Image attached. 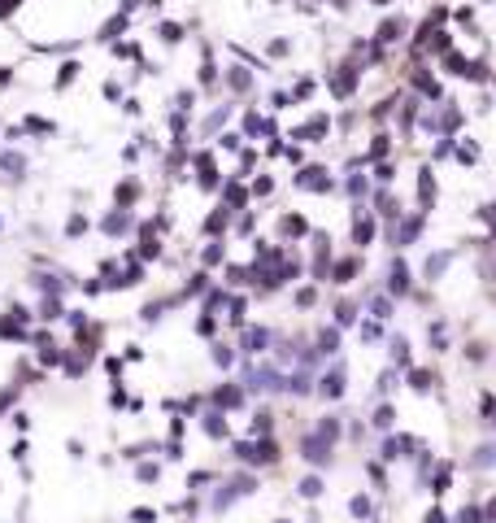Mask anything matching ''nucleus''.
Wrapping results in <instances>:
<instances>
[{
  "label": "nucleus",
  "mask_w": 496,
  "mask_h": 523,
  "mask_svg": "<svg viewBox=\"0 0 496 523\" xmlns=\"http://www.w3.org/2000/svg\"><path fill=\"white\" fill-rule=\"evenodd\" d=\"M157 519V510H148V506H135L131 510V523H152Z\"/></svg>",
  "instance_id": "de8ad7c7"
},
{
  "label": "nucleus",
  "mask_w": 496,
  "mask_h": 523,
  "mask_svg": "<svg viewBox=\"0 0 496 523\" xmlns=\"http://www.w3.org/2000/svg\"><path fill=\"white\" fill-rule=\"evenodd\" d=\"M214 362H218V366H231V362H235L231 344H214Z\"/></svg>",
  "instance_id": "a19ab883"
},
{
  "label": "nucleus",
  "mask_w": 496,
  "mask_h": 523,
  "mask_svg": "<svg viewBox=\"0 0 496 523\" xmlns=\"http://www.w3.org/2000/svg\"><path fill=\"white\" fill-rule=\"evenodd\" d=\"M444 266H449V253L431 258V262H427V275H431V279H435V275H444Z\"/></svg>",
  "instance_id": "37998d69"
},
{
  "label": "nucleus",
  "mask_w": 496,
  "mask_h": 523,
  "mask_svg": "<svg viewBox=\"0 0 496 523\" xmlns=\"http://www.w3.org/2000/svg\"><path fill=\"white\" fill-rule=\"evenodd\" d=\"M226 79H231V88H235V92H248V83H253V79H248V74H244V70H231V74H226Z\"/></svg>",
  "instance_id": "ea45409f"
},
{
  "label": "nucleus",
  "mask_w": 496,
  "mask_h": 523,
  "mask_svg": "<svg viewBox=\"0 0 496 523\" xmlns=\"http://www.w3.org/2000/svg\"><path fill=\"white\" fill-rule=\"evenodd\" d=\"M231 450H235V458H240V462H253V467L279 462V445H274L270 436H266V440H235Z\"/></svg>",
  "instance_id": "f257e3e1"
},
{
  "label": "nucleus",
  "mask_w": 496,
  "mask_h": 523,
  "mask_svg": "<svg viewBox=\"0 0 496 523\" xmlns=\"http://www.w3.org/2000/svg\"><path fill=\"white\" fill-rule=\"evenodd\" d=\"M0 227H5V218H0Z\"/></svg>",
  "instance_id": "774afa93"
},
{
  "label": "nucleus",
  "mask_w": 496,
  "mask_h": 523,
  "mask_svg": "<svg viewBox=\"0 0 496 523\" xmlns=\"http://www.w3.org/2000/svg\"><path fill=\"white\" fill-rule=\"evenodd\" d=\"M466 358H470V362H483V358H488V349H483V344H470V349H466Z\"/></svg>",
  "instance_id": "4d7b16f0"
},
{
  "label": "nucleus",
  "mask_w": 496,
  "mask_h": 523,
  "mask_svg": "<svg viewBox=\"0 0 496 523\" xmlns=\"http://www.w3.org/2000/svg\"><path fill=\"white\" fill-rule=\"evenodd\" d=\"M226 222H231V210H226V205H222V210H214V214L205 218V236H218V232L226 227Z\"/></svg>",
  "instance_id": "f3484780"
},
{
  "label": "nucleus",
  "mask_w": 496,
  "mask_h": 523,
  "mask_svg": "<svg viewBox=\"0 0 496 523\" xmlns=\"http://www.w3.org/2000/svg\"><path fill=\"white\" fill-rule=\"evenodd\" d=\"M392 362H397V366H409V344H405V340L392 344Z\"/></svg>",
  "instance_id": "4c0bfd02"
},
{
  "label": "nucleus",
  "mask_w": 496,
  "mask_h": 523,
  "mask_svg": "<svg viewBox=\"0 0 496 523\" xmlns=\"http://www.w3.org/2000/svg\"><path fill=\"white\" fill-rule=\"evenodd\" d=\"M205 284H209V275H192V284H188V296H192V292H205Z\"/></svg>",
  "instance_id": "bf43d9fd"
},
{
  "label": "nucleus",
  "mask_w": 496,
  "mask_h": 523,
  "mask_svg": "<svg viewBox=\"0 0 496 523\" xmlns=\"http://www.w3.org/2000/svg\"><path fill=\"white\" fill-rule=\"evenodd\" d=\"M100 232H104V236H122V232H131V214H126V210H114L109 218H100Z\"/></svg>",
  "instance_id": "1a4fd4ad"
},
{
  "label": "nucleus",
  "mask_w": 496,
  "mask_h": 523,
  "mask_svg": "<svg viewBox=\"0 0 496 523\" xmlns=\"http://www.w3.org/2000/svg\"><path fill=\"white\" fill-rule=\"evenodd\" d=\"M162 40L166 44H179L183 40V27H179V22H162Z\"/></svg>",
  "instance_id": "c9c22d12"
},
{
  "label": "nucleus",
  "mask_w": 496,
  "mask_h": 523,
  "mask_svg": "<svg viewBox=\"0 0 496 523\" xmlns=\"http://www.w3.org/2000/svg\"><path fill=\"white\" fill-rule=\"evenodd\" d=\"M214 406H218V410H235V406H244V392L235 388V384H222V388L214 392Z\"/></svg>",
  "instance_id": "9d476101"
},
{
  "label": "nucleus",
  "mask_w": 496,
  "mask_h": 523,
  "mask_svg": "<svg viewBox=\"0 0 496 523\" xmlns=\"http://www.w3.org/2000/svg\"><path fill=\"white\" fill-rule=\"evenodd\" d=\"M40 310H44V314H40L44 323H52V318H61V301H57V296H48V301H44Z\"/></svg>",
  "instance_id": "2f4dec72"
},
{
  "label": "nucleus",
  "mask_w": 496,
  "mask_h": 523,
  "mask_svg": "<svg viewBox=\"0 0 496 523\" xmlns=\"http://www.w3.org/2000/svg\"><path fill=\"white\" fill-rule=\"evenodd\" d=\"M353 240H357V244H370V240H375V218L357 214V222H353Z\"/></svg>",
  "instance_id": "4468645a"
},
{
  "label": "nucleus",
  "mask_w": 496,
  "mask_h": 523,
  "mask_svg": "<svg viewBox=\"0 0 496 523\" xmlns=\"http://www.w3.org/2000/svg\"><path fill=\"white\" fill-rule=\"evenodd\" d=\"M114 196H118V210H126V205L140 196V184H135V179H126V184H118V192H114Z\"/></svg>",
  "instance_id": "6ab92c4d"
},
{
  "label": "nucleus",
  "mask_w": 496,
  "mask_h": 523,
  "mask_svg": "<svg viewBox=\"0 0 496 523\" xmlns=\"http://www.w3.org/2000/svg\"><path fill=\"white\" fill-rule=\"evenodd\" d=\"M296 179V188H309V192H331L335 184H331V174L322 170V166H305L301 174H292Z\"/></svg>",
  "instance_id": "f03ea898"
},
{
  "label": "nucleus",
  "mask_w": 496,
  "mask_h": 523,
  "mask_svg": "<svg viewBox=\"0 0 496 523\" xmlns=\"http://www.w3.org/2000/svg\"><path fill=\"white\" fill-rule=\"evenodd\" d=\"M200 258H205V266H218V262H222V244H218V240H214V244H205V253H200Z\"/></svg>",
  "instance_id": "e433bc0d"
},
{
  "label": "nucleus",
  "mask_w": 496,
  "mask_h": 523,
  "mask_svg": "<svg viewBox=\"0 0 496 523\" xmlns=\"http://www.w3.org/2000/svg\"><path fill=\"white\" fill-rule=\"evenodd\" d=\"M423 523H449V515H444V510H440V506H431V510H427V519H423Z\"/></svg>",
  "instance_id": "13d9d810"
},
{
  "label": "nucleus",
  "mask_w": 496,
  "mask_h": 523,
  "mask_svg": "<svg viewBox=\"0 0 496 523\" xmlns=\"http://www.w3.org/2000/svg\"><path fill=\"white\" fill-rule=\"evenodd\" d=\"M483 515H488V519H496V502H488V510H483Z\"/></svg>",
  "instance_id": "69168bd1"
},
{
  "label": "nucleus",
  "mask_w": 496,
  "mask_h": 523,
  "mask_svg": "<svg viewBox=\"0 0 496 523\" xmlns=\"http://www.w3.org/2000/svg\"><path fill=\"white\" fill-rule=\"evenodd\" d=\"M22 131H35V136H52V131H57V127H52V122H48V118H35V114H31V118H26V122H22Z\"/></svg>",
  "instance_id": "b1692460"
},
{
  "label": "nucleus",
  "mask_w": 496,
  "mask_h": 523,
  "mask_svg": "<svg viewBox=\"0 0 496 523\" xmlns=\"http://www.w3.org/2000/svg\"><path fill=\"white\" fill-rule=\"evenodd\" d=\"M301 450H305V458H309L313 467H322V462L331 458V445H327L322 436H305V445H301Z\"/></svg>",
  "instance_id": "423d86ee"
},
{
  "label": "nucleus",
  "mask_w": 496,
  "mask_h": 523,
  "mask_svg": "<svg viewBox=\"0 0 496 523\" xmlns=\"http://www.w3.org/2000/svg\"><path fill=\"white\" fill-rule=\"evenodd\" d=\"M200 428H205V436H214V440H226L231 432H226V414L222 410H209L205 419H200Z\"/></svg>",
  "instance_id": "6e6552de"
},
{
  "label": "nucleus",
  "mask_w": 496,
  "mask_h": 523,
  "mask_svg": "<svg viewBox=\"0 0 496 523\" xmlns=\"http://www.w3.org/2000/svg\"><path fill=\"white\" fill-rule=\"evenodd\" d=\"M413 83L423 88V96H431V101H440V83H435V79H427V74H418Z\"/></svg>",
  "instance_id": "7c9ffc66"
},
{
  "label": "nucleus",
  "mask_w": 496,
  "mask_h": 523,
  "mask_svg": "<svg viewBox=\"0 0 496 523\" xmlns=\"http://www.w3.org/2000/svg\"><path fill=\"white\" fill-rule=\"evenodd\" d=\"M327 88H331V96H349V92L357 88V70H353V66H339L331 79H327Z\"/></svg>",
  "instance_id": "20e7f679"
},
{
  "label": "nucleus",
  "mask_w": 496,
  "mask_h": 523,
  "mask_svg": "<svg viewBox=\"0 0 496 523\" xmlns=\"http://www.w3.org/2000/svg\"><path fill=\"white\" fill-rule=\"evenodd\" d=\"M305 232H309V222H305L301 214H287V218H283V236H305Z\"/></svg>",
  "instance_id": "393cba45"
},
{
  "label": "nucleus",
  "mask_w": 496,
  "mask_h": 523,
  "mask_svg": "<svg viewBox=\"0 0 496 523\" xmlns=\"http://www.w3.org/2000/svg\"><path fill=\"white\" fill-rule=\"evenodd\" d=\"M313 296H318L313 288H301V292H296V301H301V306H313Z\"/></svg>",
  "instance_id": "680f3d73"
},
{
  "label": "nucleus",
  "mask_w": 496,
  "mask_h": 523,
  "mask_svg": "<svg viewBox=\"0 0 496 523\" xmlns=\"http://www.w3.org/2000/svg\"><path fill=\"white\" fill-rule=\"evenodd\" d=\"M457 523H483V510H479V506H466V510L457 515Z\"/></svg>",
  "instance_id": "a18cd8bd"
},
{
  "label": "nucleus",
  "mask_w": 496,
  "mask_h": 523,
  "mask_svg": "<svg viewBox=\"0 0 496 523\" xmlns=\"http://www.w3.org/2000/svg\"><path fill=\"white\" fill-rule=\"evenodd\" d=\"M435 384H440V380L431 375V371H409V388H413V392H431Z\"/></svg>",
  "instance_id": "a211bd4d"
},
{
  "label": "nucleus",
  "mask_w": 496,
  "mask_h": 523,
  "mask_svg": "<svg viewBox=\"0 0 496 523\" xmlns=\"http://www.w3.org/2000/svg\"><path fill=\"white\" fill-rule=\"evenodd\" d=\"M74 79H78V61H66L61 74H57V88H66V83H74Z\"/></svg>",
  "instance_id": "72a5a7b5"
},
{
  "label": "nucleus",
  "mask_w": 496,
  "mask_h": 523,
  "mask_svg": "<svg viewBox=\"0 0 496 523\" xmlns=\"http://www.w3.org/2000/svg\"><path fill=\"white\" fill-rule=\"evenodd\" d=\"M118 31H126V13H118V18L109 22V27L100 31V40H118Z\"/></svg>",
  "instance_id": "473e14b6"
},
{
  "label": "nucleus",
  "mask_w": 496,
  "mask_h": 523,
  "mask_svg": "<svg viewBox=\"0 0 496 523\" xmlns=\"http://www.w3.org/2000/svg\"><path fill=\"white\" fill-rule=\"evenodd\" d=\"M413 450H418V440H413V436H392V440L383 445V458H387V462H397V458H409Z\"/></svg>",
  "instance_id": "39448f33"
},
{
  "label": "nucleus",
  "mask_w": 496,
  "mask_h": 523,
  "mask_svg": "<svg viewBox=\"0 0 496 523\" xmlns=\"http://www.w3.org/2000/svg\"><path fill=\"white\" fill-rule=\"evenodd\" d=\"M266 344H270V332H261V327H248L244 332V349H248V354H261Z\"/></svg>",
  "instance_id": "2eb2a0df"
},
{
  "label": "nucleus",
  "mask_w": 496,
  "mask_h": 523,
  "mask_svg": "<svg viewBox=\"0 0 496 523\" xmlns=\"http://www.w3.org/2000/svg\"><path fill=\"white\" fill-rule=\"evenodd\" d=\"M353 275H357V258H344V262L331 266V279H335V284H349Z\"/></svg>",
  "instance_id": "dca6fc26"
},
{
  "label": "nucleus",
  "mask_w": 496,
  "mask_h": 523,
  "mask_svg": "<svg viewBox=\"0 0 496 523\" xmlns=\"http://www.w3.org/2000/svg\"><path fill=\"white\" fill-rule=\"evenodd\" d=\"M449 488H453V467H449V462H444V467H440V476L431 480V493L440 497V493H449Z\"/></svg>",
  "instance_id": "412c9836"
},
{
  "label": "nucleus",
  "mask_w": 496,
  "mask_h": 523,
  "mask_svg": "<svg viewBox=\"0 0 496 523\" xmlns=\"http://www.w3.org/2000/svg\"><path fill=\"white\" fill-rule=\"evenodd\" d=\"M379 157H387V136H375V144H370V153H365L361 162H379Z\"/></svg>",
  "instance_id": "c85d7f7f"
},
{
  "label": "nucleus",
  "mask_w": 496,
  "mask_h": 523,
  "mask_svg": "<svg viewBox=\"0 0 496 523\" xmlns=\"http://www.w3.org/2000/svg\"><path fill=\"white\" fill-rule=\"evenodd\" d=\"M318 344H322V354H331V349L339 344V336H335V332H322V336H318Z\"/></svg>",
  "instance_id": "5fc2aeb1"
},
{
  "label": "nucleus",
  "mask_w": 496,
  "mask_h": 523,
  "mask_svg": "<svg viewBox=\"0 0 496 523\" xmlns=\"http://www.w3.org/2000/svg\"><path fill=\"white\" fill-rule=\"evenodd\" d=\"M387 288L401 292V296L409 292V266H405V262H392V279H387Z\"/></svg>",
  "instance_id": "ddd939ff"
},
{
  "label": "nucleus",
  "mask_w": 496,
  "mask_h": 523,
  "mask_svg": "<svg viewBox=\"0 0 496 523\" xmlns=\"http://www.w3.org/2000/svg\"><path fill=\"white\" fill-rule=\"evenodd\" d=\"M296 493H301V497H309V502H313V497H322V480H318V476H305V480L296 484Z\"/></svg>",
  "instance_id": "5701e85b"
},
{
  "label": "nucleus",
  "mask_w": 496,
  "mask_h": 523,
  "mask_svg": "<svg viewBox=\"0 0 496 523\" xmlns=\"http://www.w3.org/2000/svg\"><path fill=\"white\" fill-rule=\"evenodd\" d=\"M205 484H214V471H192L188 476V488H205Z\"/></svg>",
  "instance_id": "58836bf2"
},
{
  "label": "nucleus",
  "mask_w": 496,
  "mask_h": 523,
  "mask_svg": "<svg viewBox=\"0 0 496 523\" xmlns=\"http://www.w3.org/2000/svg\"><path fill=\"white\" fill-rule=\"evenodd\" d=\"M87 232V218L83 214H70V222H66V236H83Z\"/></svg>",
  "instance_id": "f704fd0d"
},
{
  "label": "nucleus",
  "mask_w": 496,
  "mask_h": 523,
  "mask_svg": "<svg viewBox=\"0 0 496 523\" xmlns=\"http://www.w3.org/2000/svg\"><path fill=\"white\" fill-rule=\"evenodd\" d=\"M279 523H292V519H279Z\"/></svg>",
  "instance_id": "338daca9"
},
{
  "label": "nucleus",
  "mask_w": 496,
  "mask_h": 523,
  "mask_svg": "<svg viewBox=\"0 0 496 523\" xmlns=\"http://www.w3.org/2000/svg\"><path fill=\"white\" fill-rule=\"evenodd\" d=\"M162 454H166L170 462H179V458H183V445H179V440H170V445H162Z\"/></svg>",
  "instance_id": "8fccbe9b"
},
{
  "label": "nucleus",
  "mask_w": 496,
  "mask_h": 523,
  "mask_svg": "<svg viewBox=\"0 0 496 523\" xmlns=\"http://www.w3.org/2000/svg\"><path fill=\"white\" fill-rule=\"evenodd\" d=\"M162 310H166L162 301H152V306H144V323H157V318H162Z\"/></svg>",
  "instance_id": "3c124183"
},
{
  "label": "nucleus",
  "mask_w": 496,
  "mask_h": 523,
  "mask_svg": "<svg viewBox=\"0 0 496 523\" xmlns=\"http://www.w3.org/2000/svg\"><path fill=\"white\" fill-rule=\"evenodd\" d=\"M13 83V70H5V66H0V88H9Z\"/></svg>",
  "instance_id": "0e129e2a"
},
{
  "label": "nucleus",
  "mask_w": 496,
  "mask_h": 523,
  "mask_svg": "<svg viewBox=\"0 0 496 523\" xmlns=\"http://www.w3.org/2000/svg\"><path fill=\"white\" fill-rule=\"evenodd\" d=\"M135 476H140L144 484H152L157 476H162V467H157V462H140V467H135Z\"/></svg>",
  "instance_id": "c756f323"
},
{
  "label": "nucleus",
  "mask_w": 496,
  "mask_h": 523,
  "mask_svg": "<svg viewBox=\"0 0 496 523\" xmlns=\"http://www.w3.org/2000/svg\"><path fill=\"white\" fill-rule=\"evenodd\" d=\"M322 131H327V118H313L309 127H301V131H296V140H313V136H322Z\"/></svg>",
  "instance_id": "cd10ccee"
},
{
  "label": "nucleus",
  "mask_w": 496,
  "mask_h": 523,
  "mask_svg": "<svg viewBox=\"0 0 496 523\" xmlns=\"http://www.w3.org/2000/svg\"><path fill=\"white\" fill-rule=\"evenodd\" d=\"M13 397H18V384H13V388H5V392H0V414H5V410L13 406Z\"/></svg>",
  "instance_id": "864d4df0"
},
{
  "label": "nucleus",
  "mask_w": 496,
  "mask_h": 523,
  "mask_svg": "<svg viewBox=\"0 0 496 523\" xmlns=\"http://www.w3.org/2000/svg\"><path fill=\"white\" fill-rule=\"evenodd\" d=\"M270 428H274V414H270V410H257V414H253V432H257V436H270Z\"/></svg>",
  "instance_id": "a878e982"
},
{
  "label": "nucleus",
  "mask_w": 496,
  "mask_h": 523,
  "mask_svg": "<svg viewBox=\"0 0 496 523\" xmlns=\"http://www.w3.org/2000/svg\"><path fill=\"white\" fill-rule=\"evenodd\" d=\"M344 392V371H331V375H322V397H339Z\"/></svg>",
  "instance_id": "aec40b11"
},
{
  "label": "nucleus",
  "mask_w": 496,
  "mask_h": 523,
  "mask_svg": "<svg viewBox=\"0 0 496 523\" xmlns=\"http://www.w3.org/2000/svg\"><path fill=\"white\" fill-rule=\"evenodd\" d=\"M401 31H405V22H397V18H387L383 27H379V40L383 44H392V40H401Z\"/></svg>",
  "instance_id": "bb28decb"
},
{
  "label": "nucleus",
  "mask_w": 496,
  "mask_h": 523,
  "mask_svg": "<svg viewBox=\"0 0 496 523\" xmlns=\"http://www.w3.org/2000/svg\"><path fill=\"white\" fill-rule=\"evenodd\" d=\"M0 170H5V179H9V184H22V174H26V157H22V153H0Z\"/></svg>",
  "instance_id": "0eeeda50"
},
{
  "label": "nucleus",
  "mask_w": 496,
  "mask_h": 523,
  "mask_svg": "<svg viewBox=\"0 0 496 523\" xmlns=\"http://www.w3.org/2000/svg\"><path fill=\"white\" fill-rule=\"evenodd\" d=\"M418 201H423V205L435 201V174H431V166L418 170Z\"/></svg>",
  "instance_id": "f8f14e48"
},
{
  "label": "nucleus",
  "mask_w": 496,
  "mask_h": 523,
  "mask_svg": "<svg viewBox=\"0 0 496 523\" xmlns=\"http://www.w3.org/2000/svg\"><path fill=\"white\" fill-rule=\"evenodd\" d=\"M309 92H313V83H309V79H301V83H296V101H305Z\"/></svg>",
  "instance_id": "e2e57ef3"
},
{
  "label": "nucleus",
  "mask_w": 496,
  "mask_h": 523,
  "mask_svg": "<svg viewBox=\"0 0 496 523\" xmlns=\"http://www.w3.org/2000/svg\"><path fill=\"white\" fill-rule=\"evenodd\" d=\"M196 184L205 192L218 188V166H214V153H196Z\"/></svg>",
  "instance_id": "7ed1b4c3"
},
{
  "label": "nucleus",
  "mask_w": 496,
  "mask_h": 523,
  "mask_svg": "<svg viewBox=\"0 0 496 523\" xmlns=\"http://www.w3.org/2000/svg\"><path fill=\"white\" fill-rule=\"evenodd\" d=\"M457 157H461L466 166H470V162H479V144H461V148H457Z\"/></svg>",
  "instance_id": "49530a36"
},
{
  "label": "nucleus",
  "mask_w": 496,
  "mask_h": 523,
  "mask_svg": "<svg viewBox=\"0 0 496 523\" xmlns=\"http://www.w3.org/2000/svg\"><path fill=\"white\" fill-rule=\"evenodd\" d=\"M222 205H226V210H244V205H248V188H244V184H226V188H222Z\"/></svg>",
  "instance_id": "9b49d317"
},
{
  "label": "nucleus",
  "mask_w": 496,
  "mask_h": 523,
  "mask_svg": "<svg viewBox=\"0 0 496 523\" xmlns=\"http://www.w3.org/2000/svg\"><path fill=\"white\" fill-rule=\"evenodd\" d=\"M270 188H274V184H270V179H266V174H261V179H257V184H253V196H270Z\"/></svg>",
  "instance_id": "6e6d98bb"
},
{
  "label": "nucleus",
  "mask_w": 496,
  "mask_h": 523,
  "mask_svg": "<svg viewBox=\"0 0 496 523\" xmlns=\"http://www.w3.org/2000/svg\"><path fill=\"white\" fill-rule=\"evenodd\" d=\"M349 510H353V519H370V515H375V506H370V497H365V493H357V497H353Z\"/></svg>",
  "instance_id": "4be33fe9"
},
{
  "label": "nucleus",
  "mask_w": 496,
  "mask_h": 523,
  "mask_svg": "<svg viewBox=\"0 0 496 523\" xmlns=\"http://www.w3.org/2000/svg\"><path fill=\"white\" fill-rule=\"evenodd\" d=\"M392 419H397V414H392V406H379V414H375V428H392Z\"/></svg>",
  "instance_id": "09e8293b"
},
{
  "label": "nucleus",
  "mask_w": 496,
  "mask_h": 523,
  "mask_svg": "<svg viewBox=\"0 0 496 523\" xmlns=\"http://www.w3.org/2000/svg\"><path fill=\"white\" fill-rule=\"evenodd\" d=\"M218 79V70H214V61H205V70H200V83H214Z\"/></svg>",
  "instance_id": "052dcab7"
},
{
  "label": "nucleus",
  "mask_w": 496,
  "mask_h": 523,
  "mask_svg": "<svg viewBox=\"0 0 496 523\" xmlns=\"http://www.w3.org/2000/svg\"><path fill=\"white\" fill-rule=\"evenodd\" d=\"M214 327H218L214 314H200V318H196V332H200V336H214Z\"/></svg>",
  "instance_id": "c03bdc74"
},
{
  "label": "nucleus",
  "mask_w": 496,
  "mask_h": 523,
  "mask_svg": "<svg viewBox=\"0 0 496 523\" xmlns=\"http://www.w3.org/2000/svg\"><path fill=\"white\" fill-rule=\"evenodd\" d=\"M449 48H453V40H449V35L431 31V53H449Z\"/></svg>",
  "instance_id": "79ce46f5"
},
{
  "label": "nucleus",
  "mask_w": 496,
  "mask_h": 523,
  "mask_svg": "<svg viewBox=\"0 0 496 523\" xmlns=\"http://www.w3.org/2000/svg\"><path fill=\"white\" fill-rule=\"evenodd\" d=\"M231 323H235V327H240V323H244V301H240V296H235V301H231Z\"/></svg>",
  "instance_id": "603ef678"
}]
</instances>
